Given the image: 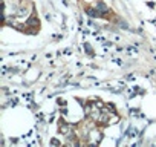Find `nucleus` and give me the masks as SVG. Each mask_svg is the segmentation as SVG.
I'll return each mask as SVG.
<instances>
[{
	"mask_svg": "<svg viewBox=\"0 0 156 147\" xmlns=\"http://www.w3.org/2000/svg\"><path fill=\"white\" fill-rule=\"evenodd\" d=\"M26 25H28L29 26V28H34V31H38V28H40V20L35 17V16H32L29 20H28V22H26Z\"/></svg>",
	"mask_w": 156,
	"mask_h": 147,
	"instance_id": "nucleus-1",
	"label": "nucleus"
},
{
	"mask_svg": "<svg viewBox=\"0 0 156 147\" xmlns=\"http://www.w3.org/2000/svg\"><path fill=\"white\" fill-rule=\"evenodd\" d=\"M86 14L89 16V17H92V18H100V17H104V16H103V12L98 11L97 8H87V9H86Z\"/></svg>",
	"mask_w": 156,
	"mask_h": 147,
	"instance_id": "nucleus-2",
	"label": "nucleus"
},
{
	"mask_svg": "<svg viewBox=\"0 0 156 147\" xmlns=\"http://www.w3.org/2000/svg\"><path fill=\"white\" fill-rule=\"evenodd\" d=\"M95 8H97L98 11L103 12V16H104V17L107 16V12H109V6H107L104 2H101V0H98V2H97V5H95Z\"/></svg>",
	"mask_w": 156,
	"mask_h": 147,
	"instance_id": "nucleus-3",
	"label": "nucleus"
},
{
	"mask_svg": "<svg viewBox=\"0 0 156 147\" xmlns=\"http://www.w3.org/2000/svg\"><path fill=\"white\" fill-rule=\"evenodd\" d=\"M60 132H61L64 136H67V135H69V133L72 132V127H71V126L67 124V123H63V124H60Z\"/></svg>",
	"mask_w": 156,
	"mask_h": 147,
	"instance_id": "nucleus-4",
	"label": "nucleus"
},
{
	"mask_svg": "<svg viewBox=\"0 0 156 147\" xmlns=\"http://www.w3.org/2000/svg\"><path fill=\"white\" fill-rule=\"evenodd\" d=\"M86 48V51H87V54H90V55H93V52H92V48H90V45H86L84 46Z\"/></svg>",
	"mask_w": 156,
	"mask_h": 147,
	"instance_id": "nucleus-5",
	"label": "nucleus"
},
{
	"mask_svg": "<svg viewBox=\"0 0 156 147\" xmlns=\"http://www.w3.org/2000/svg\"><path fill=\"white\" fill-rule=\"evenodd\" d=\"M52 144H54V146H58L60 141H58V139H52Z\"/></svg>",
	"mask_w": 156,
	"mask_h": 147,
	"instance_id": "nucleus-6",
	"label": "nucleus"
}]
</instances>
